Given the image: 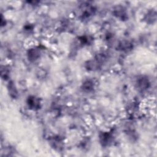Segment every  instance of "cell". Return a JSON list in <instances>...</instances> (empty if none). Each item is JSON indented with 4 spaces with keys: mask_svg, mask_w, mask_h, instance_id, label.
Returning a JSON list of instances; mask_svg holds the SVG:
<instances>
[{
    "mask_svg": "<svg viewBox=\"0 0 157 157\" xmlns=\"http://www.w3.org/2000/svg\"><path fill=\"white\" fill-rule=\"evenodd\" d=\"M27 104L30 109L36 110L40 108V102L38 98L35 97H30L28 99Z\"/></svg>",
    "mask_w": 157,
    "mask_h": 157,
    "instance_id": "cell-1",
    "label": "cell"
},
{
    "mask_svg": "<svg viewBox=\"0 0 157 157\" xmlns=\"http://www.w3.org/2000/svg\"><path fill=\"white\" fill-rule=\"evenodd\" d=\"M112 136L109 133H104L100 135V141L104 145H108L112 140Z\"/></svg>",
    "mask_w": 157,
    "mask_h": 157,
    "instance_id": "cell-2",
    "label": "cell"
},
{
    "mask_svg": "<svg viewBox=\"0 0 157 157\" xmlns=\"http://www.w3.org/2000/svg\"><path fill=\"white\" fill-rule=\"evenodd\" d=\"M39 54H40V52L38 49H30L28 53V58L31 61H35L39 57Z\"/></svg>",
    "mask_w": 157,
    "mask_h": 157,
    "instance_id": "cell-3",
    "label": "cell"
},
{
    "mask_svg": "<svg viewBox=\"0 0 157 157\" xmlns=\"http://www.w3.org/2000/svg\"><path fill=\"white\" fill-rule=\"evenodd\" d=\"M8 91L10 96L13 98H16L18 96V92L13 82H9L8 85Z\"/></svg>",
    "mask_w": 157,
    "mask_h": 157,
    "instance_id": "cell-4",
    "label": "cell"
},
{
    "mask_svg": "<svg viewBox=\"0 0 157 157\" xmlns=\"http://www.w3.org/2000/svg\"><path fill=\"white\" fill-rule=\"evenodd\" d=\"M149 82L148 80L145 78L142 77L138 80L137 81V86L139 89L141 90H145L148 87Z\"/></svg>",
    "mask_w": 157,
    "mask_h": 157,
    "instance_id": "cell-5",
    "label": "cell"
},
{
    "mask_svg": "<svg viewBox=\"0 0 157 157\" xmlns=\"http://www.w3.org/2000/svg\"><path fill=\"white\" fill-rule=\"evenodd\" d=\"M93 89V84L91 81H87L83 84V89L87 92H90Z\"/></svg>",
    "mask_w": 157,
    "mask_h": 157,
    "instance_id": "cell-6",
    "label": "cell"
}]
</instances>
